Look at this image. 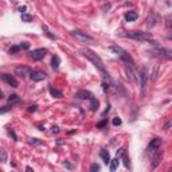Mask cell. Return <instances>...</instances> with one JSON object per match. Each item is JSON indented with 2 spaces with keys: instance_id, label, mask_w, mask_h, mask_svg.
<instances>
[{
  "instance_id": "6da1fadb",
  "label": "cell",
  "mask_w": 172,
  "mask_h": 172,
  "mask_svg": "<svg viewBox=\"0 0 172 172\" xmlns=\"http://www.w3.org/2000/svg\"><path fill=\"white\" fill-rule=\"evenodd\" d=\"M82 54H84L86 58H88L91 63L96 66V69L100 71V73H101L102 78H109V73L106 71V69H105L104 62L101 61V58H100L96 53H93V51L89 50V48H85V50H82Z\"/></svg>"
},
{
  "instance_id": "7a4b0ae2",
  "label": "cell",
  "mask_w": 172,
  "mask_h": 172,
  "mask_svg": "<svg viewBox=\"0 0 172 172\" xmlns=\"http://www.w3.org/2000/svg\"><path fill=\"white\" fill-rule=\"evenodd\" d=\"M110 50L113 51V53L116 54V55L118 57V58L121 59L122 62H125L127 65H134V62H133V59H132V57L129 55V54H128L122 47H120V46H112Z\"/></svg>"
},
{
  "instance_id": "3957f363",
  "label": "cell",
  "mask_w": 172,
  "mask_h": 172,
  "mask_svg": "<svg viewBox=\"0 0 172 172\" xmlns=\"http://www.w3.org/2000/svg\"><path fill=\"white\" fill-rule=\"evenodd\" d=\"M121 36H125V38H129V39H133V41H137V42L151 41L149 35H148L147 32H140V31H128V32H125V34H121Z\"/></svg>"
},
{
  "instance_id": "277c9868",
  "label": "cell",
  "mask_w": 172,
  "mask_h": 172,
  "mask_svg": "<svg viewBox=\"0 0 172 172\" xmlns=\"http://www.w3.org/2000/svg\"><path fill=\"white\" fill-rule=\"evenodd\" d=\"M71 36L75 38L77 41L81 43H93L94 42V38H91L90 35H88L86 32H82V31H79V30L71 31Z\"/></svg>"
},
{
  "instance_id": "5b68a950",
  "label": "cell",
  "mask_w": 172,
  "mask_h": 172,
  "mask_svg": "<svg viewBox=\"0 0 172 172\" xmlns=\"http://www.w3.org/2000/svg\"><path fill=\"white\" fill-rule=\"evenodd\" d=\"M139 75H140V89H141V93H145V88H147L148 84V79H149V74H148L147 67H141L139 71Z\"/></svg>"
},
{
  "instance_id": "8992f818",
  "label": "cell",
  "mask_w": 172,
  "mask_h": 172,
  "mask_svg": "<svg viewBox=\"0 0 172 172\" xmlns=\"http://www.w3.org/2000/svg\"><path fill=\"white\" fill-rule=\"evenodd\" d=\"M31 73H32V70H31L30 67H27V66H18V67L15 69V74L23 79L31 77Z\"/></svg>"
},
{
  "instance_id": "52a82bcc",
  "label": "cell",
  "mask_w": 172,
  "mask_h": 172,
  "mask_svg": "<svg viewBox=\"0 0 172 172\" xmlns=\"http://www.w3.org/2000/svg\"><path fill=\"white\" fill-rule=\"evenodd\" d=\"M46 54H47V50L46 48H36V50L31 51L30 57L32 61H41L46 57Z\"/></svg>"
},
{
  "instance_id": "ba28073f",
  "label": "cell",
  "mask_w": 172,
  "mask_h": 172,
  "mask_svg": "<svg viewBox=\"0 0 172 172\" xmlns=\"http://www.w3.org/2000/svg\"><path fill=\"white\" fill-rule=\"evenodd\" d=\"M30 78L32 79V81H35V82L43 81V79H46V73L45 71H41V70H34L32 73H31Z\"/></svg>"
},
{
  "instance_id": "9c48e42d",
  "label": "cell",
  "mask_w": 172,
  "mask_h": 172,
  "mask_svg": "<svg viewBox=\"0 0 172 172\" xmlns=\"http://www.w3.org/2000/svg\"><path fill=\"white\" fill-rule=\"evenodd\" d=\"M75 97H78V98H81V100H89V101H90L91 98H94V94L89 90H79V91H77Z\"/></svg>"
},
{
  "instance_id": "30bf717a",
  "label": "cell",
  "mask_w": 172,
  "mask_h": 172,
  "mask_svg": "<svg viewBox=\"0 0 172 172\" xmlns=\"http://www.w3.org/2000/svg\"><path fill=\"white\" fill-rule=\"evenodd\" d=\"M2 78H3V81H5L10 86H12V88H18V85H19L18 81H16L12 75H10V74H3Z\"/></svg>"
},
{
  "instance_id": "8fae6325",
  "label": "cell",
  "mask_w": 172,
  "mask_h": 172,
  "mask_svg": "<svg viewBox=\"0 0 172 172\" xmlns=\"http://www.w3.org/2000/svg\"><path fill=\"white\" fill-rule=\"evenodd\" d=\"M160 147H161V140L160 139H153V140H151L148 149H149V152H155L156 149H159Z\"/></svg>"
},
{
  "instance_id": "7c38bea8",
  "label": "cell",
  "mask_w": 172,
  "mask_h": 172,
  "mask_svg": "<svg viewBox=\"0 0 172 172\" xmlns=\"http://www.w3.org/2000/svg\"><path fill=\"white\" fill-rule=\"evenodd\" d=\"M20 102V97L18 96V94H11L10 97H8V105H10L11 108L14 106V105L19 104Z\"/></svg>"
},
{
  "instance_id": "4fadbf2b",
  "label": "cell",
  "mask_w": 172,
  "mask_h": 172,
  "mask_svg": "<svg viewBox=\"0 0 172 172\" xmlns=\"http://www.w3.org/2000/svg\"><path fill=\"white\" fill-rule=\"evenodd\" d=\"M100 156H101V159L104 160L105 164H110V155H109V152L106 149H101Z\"/></svg>"
},
{
  "instance_id": "5bb4252c",
  "label": "cell",
  "mask_w": 172,
  "mask_h": 172,
  "mask_svg": "<svg viewBox=\"0 0 172 172\" xmlns=\"http://www.w3.org/2000/svg\"><path fill=\"white\" fill-rule=\"evenodd\" d=\"M137 18H139V15H137V12H134V11H129L127 15H125V20L127 22H133V20H136Z\"/></svg>"
},
{
  "instance_id": "9a60e30c",
  "label": "cell",
  "mask_w": 172,
  "mask_h": 172,
  "mask_svg": "<svg viewBox=\"0 0 172 172\" xmlns=\"http://www.w3.org/2000/svg\"><path fill=\"white\" fill-rule=\"evenodd\" d=\"M118 164H120L118 157H116V159L110 160V171H112V172L116 171V170H117V167H118Z\"/></svg>"
},
{
  "instance_id": "2e32d148",
  "label": "cell",
  "mask_w": 172,
  "mask_h": 172,
  "mask_svg": "<svg viewBox=\"0 0 172 172\" xmlns=\"http://www.w3.org/2000/svg\"><path fill=\"white\" fill-rule=\"evenodd\" d=\"M59 63H61V59H59V57H58V55H55V57L53 58V62H51V66H53L54 70H58Z\"/></svg>"
},
{
  "instance_id": "e0dca14e",
  "label": "cell",
  "mask_w": 172,
  "mask_h": 172,
  "mask_svg": "<svg viewBox=\"0 0 172 172\" xmlns=\"http://www.w3.org/2000/svg\"><path fill=\"white\" fill-rule=\"evenodd\" d=\"M50 94L53 97H55V98H61L62 97V91L57 90V89H54V88H50Z\"/></svg>"
},
{
  "instance_id": "ac0fdd59",
  "label": "cell",
  "mask_w": 172,
  "mask_h": 172,
  "mask_svg": "<svg viewBox=\"0 0 172 172\" xmlns=\"http://www.w3.org/2000/svg\"><path fill=\"white\" fill-rule=\"evenodd\" d=\"M97 108H98V101H97L96 97H94V98H91V100H90V109H91L93 112H96V110H97Z\"/></svg>"
},
{
  "instance_id": "d6986e66",
  "label": "cell",
  "mask_w": 172,
  "mask_h": 172,
  "mask_svg": "<svg viewBox=\"0 0 172 172\" xmlns=\"http://www.w3.org/2000/svg\"><path fill=\"white\" fill-rule=\"evenodd\" d=\"M42 28H43V31H45V34H46V35H47V36H48V38H50V39H57V36H55V35H53V34H51L50 31H48L47 26H43Z\"/></svg>"
},
{
  "instance_id": "ffe728a7",
  "label": "cell",
  "mask_w": 172,
  "mask_h": 172,
  "mask_svg": "<svg viewBox=\"0 0 172 172\" xmlns=\"http://www.w3.org/2000/svg\"><path fill=\"white\" fill-rule=\"evenodd\" d=\"M32 20V16L28 15V14H22V22H26V23H30Z\"/></svg>"
},
{
  "instance_id": "44dd1931",
  "label": "cell",
  "mask_w": 172,
  "mask_h": 172,
  "mask_svg": "<svg viewBox=\"0 0 172 172\" xmlns=\"http://www.w3.org/2000/svg\"><path fill=\"white\" fill-rule=\"evenodd\" d=\"M0 155H2V163H5L7 161V152H5V149H0Z\"/></svg>"
},
{
  "instance_id": "7402d4cb",
  "label": "cell",
  "mask_w": 172,
  "mask_h": 172,
  "mask_svg": "<svg viewBox=\"0 0 172 172\" xmlns=\"http://www.w3.org/2000/svg\"><path fill=\"white\" fill-rule=\"evenodd\" d=\"M20 46H12V47L10 48V54H16L18 51H20Z\"/></svg>"
},
{
  "instance_id": "603a6c76",
  "label": "cell",
  "mask_w": 172,
  "mask_h": 172,
  "mask_svg": "<svg viewBox=\"0 0 172 172\" xmlns=\"http://www.w3.org/2000/svg\"><path fill=\"white\" fill-rule=\"evenodd\" d=\"M171 127H172V120H168V121L161 127V129H163V131H168Z\"/></svg>"
},
{
  "instance_id": "cb8c5ba5",
  "label": "cell",
  "mask_w": 172,
  "mask_h": 172,
  "mask_svg": "<svg viewBox=\"0 0 172 172\" xmlns=\"http://www.w3.org/2000/svg\"><path fill=\"white\" fill-rule=\"evenodd\" d=\"M30 144L31 145H42V141H39L38 139H30Z\"/></svg>"
},
{
  "instance_id": "d4e9b609",
  "label": "cell",
  "mask_w": 172,
  "mask_h": 172,
  "mask_svg": "<svg viewBox=\"0 0 172 172\" xmlns=\"http://www.w3.org/2000/svg\"><path fill=\"white\" fill-rule=\"evenodd\" d=\"M113 125H114V127L121 125V118H120V117H114V118H113Z\"/></svg>"
},
{
  "instance_id": "484cf974",
  "label": "cell",
  "mask_w": 172,
  "mask_h": 172,
  "mask_svg": "<svg viewBox=\"0 0 172 172\" xmlns=\"http://www.w3.org/2000/svg\"><path fill=\"white\" fill-rule=\"evenodd\" d=\"M90 171H91V172L100 171V165H98V164H93V165H91V167H90Z\"/></svg>"
},
{
  "instance_id": "4316f807",
  "label": "cell",
  "mask_w": 172,
  "mask_h": 172,
  "mask_svg": "<svg viewBox=\"0 0 172 172\" xmlns=\"http://www.w3.org/2000/svg\"><path fill=\"white\" fill-rule=\"evenodd\" d=\"M28 47H30V45H28L27 42H23L22 45H20V48H22V50H27Z\"/></svg>"
},
{
  "instance_id": "83f0119b",
  "label": "cell",
  "mask_w": 172,
  "mask_h": 172,
  "mask_svg": "<svg viewBox=\"0 0 172 172\" xmlns=\"http://www.w3.org/2000/svg\"><path fill=\"white\" fill-rule=\"evenodd\" d=\"M122 155H125V149H124V148H121L120 151H117V157L122 156Z\"/></svg>"
},
{
  "instance_id": "f1b7e54d",
  "label": "cell",
  "mask_w": 172,
  "mask_h": 172,
  "mask_svg": "<svg viewBox=\"0 0 172 172\" xmlns=\"http://www.w3.org/2000/svg\"><path fill=\"white\" fill-rule=\"evenodd\" d=\"M105 125H106V120H104V121H101L100 124H97V128H104Z\"/></svg>"
},
{
  "instance_id": "f546056e",
  "label": "cell",
  "mask_w": 172,
  "mask_h": 172,
  "mask_svg": "<svg viewBox=\"0 0 172 172\" xmlns=\"http://www.w3.org/2000/svg\"><path fill=\"white\" fill-rule=\"evenodd\" d=\"M10 105H7V106H3L2 109H0V112H2V113H5V112H7V110H10Z\"/></svg>"
},
{
  "instance_id": "4dcf8cb0",
  "label": "cell",
  "mask_w": 172,
  "mask_h": 172,
  "mask_svg": "<svg viewBox=\"0 0 172 172\" xmlns=\"http://www.w3.org/2000/svg\"><path fill=\"white\" fill-rule=\"evenodd\" d=\"M8 133H10V136L14 137V140H18V137H16V134H15V132H14V131H11V129H10V131H8Z\"/></svg>"
},
{
  "instance_id": "1f68e13d",
  "label": "cell",
  "mask_w": 172,
  "mask_h": 172,
  "mask_svg": "<svg viewBox=\"0 0 172 172\" xmlns=\"http://www.w3.org/2000/svg\"><path fill=\"white\" fill-rule=\"evenodd\" d=\"M160 159H161V156H157V157H156V159H155V163H153V168H155V167H156V165H157V164H159Z\"/></svg>"
},
{
  "instance_id": "d6a6232c",
  "label": "cell",
  "mask_w": 172,
  "mask_h": 172,
  "mask_svg": "<svg viewBox=\"0 0 172 172\" xmlns=\"http://www.w3.org/2000/svg\"><path fill=\"white\" fill-rule=\"evenodd\" d=\"M51 131H53V133H59V128L57 127V125H55V127L51 128Z\"/></svg>"
},
{
  "instance_id": "836d02e7",
  "label": "cell",
  "mask_w": 172,
  "mask_h": 172,
  "mask_svg": "<svg viewBox=\"0 0 172 172\" xmlns=\"http://www.w3.org/2000/svg\"><path fill=\"white\" fill-rule=\"evenodd\" d=\"M124 161H125V167H127V168H129V159H128V157H127V156H125Z\"/></svg>"
},
{
  "instance_id": "e575fe53",
  "label": "cell",
  "mask_w": 172,
  "mask_h": 172,
  "mask_svg": "<svg viewBox=\"0 0 172 172\" xmlns=\"http://www.w3.org/2000/svg\"><path fill=\"white\" fill-rule=\"evenodd\" d=\"M36 110V106H35V105H34V106H30V108H28V112H35Z\"/></svg>"
},
{
  "instance_id": "d590c367",
  "label": "cell",
  "mask_w": 172,
  "mask_h": 172,
  "mask_svg": "<svg viewBox=\"0 0 172 172\" xmlns=\"http://www.w3.org/2000/svg\"><path fill=\"white\" fill-rule=\"evenodd\" d=\"M24 11H26V7H22V8H20V12L24 14Z\"/></svg>"
},
{
  "instance_id": "8d00e7d4",
  "label": "cell",
  "mask_w": 172,
  "mask_h": 172,
  "mask_svg": "<svg viewBox=\"0 0 172 172\" xmlns=\"http://www.w3.org/2000/svg\"><path fill=\"white\" fill-rule=\"evenodd\" d=\"M167 38H168V39H170V41H172V34H171V35H168V36H167Z\"/></svg>"
}]
</instances>
